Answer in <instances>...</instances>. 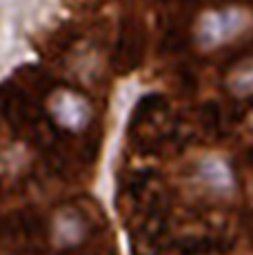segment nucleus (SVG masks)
I'll return each instance as SVG.
<instances>
[{"label": "nucleus", "instance_id": "nucleus-1", "mask_svg": "<svg viewBox=\"0 0 253 255\" xmlns=\"http://www.w3.org/2000/svg\"><path fill=\"white\" fill-rule=\"evenodd\" d=\"M253 24V18L249 11L238 7L229 9H213L200 16L196 27V40L202 49H218L222 45H229L238 36L247 33Z\"/></svg>", "mask_w": 253, "mask_h": 255}, {"label": "nucleus", "instance_id": "nucleus-2", "mask_svg": "<svg viewBox=\"0 0 253 255\" xmlns=\"http://www.w3.org/2000/svg\"><path fill=\"white\" fill-rule=\"evenodd\" d=\"M47 109L58 127L67 131H82L89 127L91 122V105L80 96V93L71 89H56L49 96Z\"/></svg>", "mask_w": 253, "mask_h": 255}, {"label": "nucleus", "instance_id": "nucleus-3", "mask_svg": "<svg viewBox=\"0 0 253 255\" xmlns=\"http://www.w3.org/2000/svg\"><path fill=\"white\" fill-rule=\"evenodd\" d=\"M198 175L204 182V186L220 193H229L233 189V175L229 171V166L218 158H204L200 166H198Z\"/></svg>", "mask_w": 253, "mask_h": 255}, {"label": "nucleus", "instance_id": "nucleus-4", "mask_svg": "<svg viewBox=\"0 0 253 255\" xmlns=\"http://www.w3.org/2000/svg\"><path fill=\"white\" fill-rule=\"evenodd\" d=\"M82 233H85V222L76 213H60L53 222V235L60 244L78 242L82 238Z\"/></svg>", "mask_w": 253, "mask_h": 255}, {"label": "nucleus", "instance_id": "nucleus-5", "mask_svg": "<svg viewBox=\"0 0 253 255\" xmlns=\"http://www.w3.org/2000/svg\"><path fill=\"white\" fill-rule=\"evenodd\" d=\"M227 87L236 96H251L253 93V58L233 67L227 78Z\"/></svg>", "mask_w": 253, "mask_h": 255}]
</instances>
